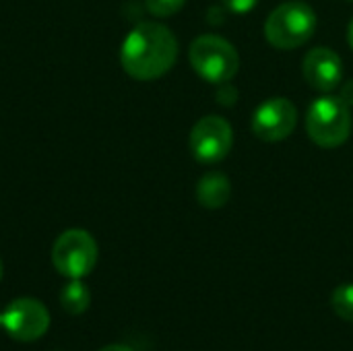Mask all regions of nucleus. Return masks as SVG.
<instances>
[{"label": "nucleus", "mask_w": 353, "mask_h": 351, "mask_svg": "<svg viewBox=\"0 0 353 351\" xmlns=\"http://www.w3.org/2000/svg\"><path fill=\"white\" fill-rule=\"evenodd\" d=\"M178 58V39L170 27L157 21H143L122 41L120 62L128 77L155 81L163 77Z\"/></svg>", "instance_id": "obj_1"}, {"label": "nucleus", "mask_w": 353, "mask_h": 351, "mask_svg": "<svg viewBox=\"0 0 353 351\" xmlns=\"http://www.w3.org/2000/svg\"><path fill=\"white\" fill-rule=\"evenodd\" d=\"M319 19L310 4L288 0L279 4L265 21V39L277 50H296L308 43L316 31Z\"/></svg>", "instance_id": "obj_2"}, {"label": "nucleus", "mask_w": 353, "mask_h": 351, "mask_svg": "<svg viewBox=\"0 0 353 351\" xmlns=\"http://www.w3.org/2000/svg\"><path fill=\"white\" fill-rule=\"evenodd\" d=\"M353 118L350 106L341 97L325 93L316 97L306 112V132L323 149L341 147L352 134Z\"/></svg>", "instance_id": "obj_3"}, {"label": "nucleus", "mask_w": 353, "mask_h": 351, "mask_svg": "<svg viewBox=\"0 0 353 351\" xmlns=\"http://www.w3.org/2000/svg\"><path fill=\"white\" fill-rule=\"evenodd\" d=\"M188 58L194 72L211 85L230 83L240 70V56L234 43L215 33L194 37L188 50Z\"/></svg>", "instance_id": "obj_4"}, {"label": "nucleus", "mask_w": 353, "mask_h": 351, "mask_svg": "<svg viewBox=\"0 0 353 351\" xmlns=\"http://www.w3.org/2000/svg\"><path fill=\"white\" fill-rule=\"evenodd\" d=\"M97 242L85 230H66L62 232L52 248V263L56 271L68 279L87 277L97 265Z\"/></svg>", "instance_id": "obj_5"}, {"label": "nucleus", "mask_w": 353, "mask_h": 351, "mask_svg": "<svg viewBox=\"0 0 353 351\" xmlns=\"http://www.w3.org/2000/svg\"><path fill=\"white\" fill-rule=\"evenodd\" d=\"M188 147L192 157L203 166H215L223 161L234 147L232 124L215 114L201 118L190 130Z\"/></svg>", "instance_id": "obj_6"}, {"label": "nucleus", "mask_w": 353, "mask_h": 351, "mask_svg": "<svg viewBox=\"0 0 353 351\" xmlns=\"http://www.w3.org/2000/svg\"><path fill=\"white\" fill-rule=\"evenodd\" d=\"M2 327L14 341L31 343L48 333L50 312L35 298H17L4 310Z\"/></svg>", "instance_id": "obj_7"}, {"label": "nucleus", "mask_w": 353, "mask_h": 351, "mask_svg": "<svg viewBox=\"0 0 353 351\" xmlns=\"http://www.w3.org/2000/svg\"><path fill=\"white\" fill-rule=\"evenodd\" d=\"M298 126V108L288 97H271L252 114V134L265 143H279L292 137Z\"/></svg>", "instance_id": "obj_8"}, {"label": "nucleus", "mask_w": 353, "mask_h": 351, "mask_svg": "<svg viewBox=\"0 0 353 351\" xmlns=\"http://www.w3.org/2000/svg\"><path fill=\"white\" fill-rule=\"evenodd\" d=\"M302 74L306 83L319 93H331L341 85L343 62L341 56L331 48H312L302 60Z\"/></svg>", "instance_id": "obj_9"}, {"label": "nucleus", "mask_w": 353, "mask_h": 351, "mask_svg": "<svg viewBox=\"0 0 353 351\" xmlns=\"http://www.w3.org/2000/svg\"><path fill=\"white\" fill-rule=\"evenodd\" d=\"M230 197H232V182L219 170L207 172L196 184V201L205 209H221L228 205Z\"/></svg>", "instance_id": "obj_10"}, {"label": "nucleus", "mask_w": 353, "mask_h": 351, "mask_svg": "<svg viewBox=\"0 0 353 351\" xmlns=\"http://www.w3.org/2000/svg\"><path fill=\"white\" fill-rule=\"evenodd\" d=\"M91 304V292L89 288L81 281V279H70L62 292H60V306L64 312L72 314V317H79L83 312H87Z\"/></svg>", "instance_id": "obj_11"}, {"label": "nucleus", "mask_w": 353, "mask_h": 351, "mask_svg": "<svg viewBox=\"0 0 353 351\" xmlns=\"http://www.w3.org/2000/svg\"><path fill=\"white\" fill-rule=\"evenodd\" d=\"M331 306L339 319L353 323V283H343L333 292Z\"/></svg>", "instance_id": "obj_12"}, {"label": "nucleus", "mask_w": 353, "mask_h": 351, "mask_svg": "<svg viewBox=\"0 0 353 351\" xmlns=\"http://www.w3.org/2000/svg\"><path fill=\"white\" fill-rule=\"evenodd\" d=\"M186 4V0H145V6L147 10L153 14V17H172L176 14L178 10H182Z\"/></svg>", "instance_id": "obj_13"}, {"label": "nucleus", "mask_w": 353, "mask_h": 351, "mask_svg": "<svg viewBox=\"0 0 353 351\" xmlns=\"http://www.w3.org/2000/svg\"><path fill=\"white\" fill-rule=\"evenodd\" d=\"M221 4L236 14H246L259 4V0H221Z\"/></svg>", "instance_id": "obj_14"}, {"label": "nucleus", "mask_w": 353, "mask_h": 351, "mask_svg": "<svg viewBox=\"0 0 353 351\" xmlns=\"http://www.w3.org/2000/svg\"><path fill=\"white\" fill-rule=\"evenodd\" d=\"M219 89H217V101L219 103H223V106H232L236 99H238V89L234 87V85H230V83H221V85H217Z\"/></svg>", "instance_id": "obj_15"}, {"label": "nucleus", "mask_w": 353, "mask_h": 351, "mask_svg": "<svg viewBox=\"0 0 353 351\" xmlns=\"http://www.w3.org/2000/svg\"><path fill=\"white\" fill-rule=\"evenodd\" d=\"M339 97L352 108L353 106V79L352 81H347V83H343L341 87H339Z\"/></svg>", "instance_id": "obj_16"}, {"label": "nucleus", "mask_w": 353, "mask_h": 351, "mask_svg": "<svg viewBox=\"0 0 353 351\" xmlns=\"http://www.w3.org/2000/svg\"><path fill=\"white\" fill-rule=\"evenodd\" d=\"M99 351H134L132 348H128V345H122V343H114V345H105V348H101Z\"/></svg>", "instance_id": "obj_17"}, {"label": "nucleus", "mask_w": 353, "mask_h": 351, "mask_svg": "<svg viewBox=\"0 0 353 351\" xmlns=\"http://www.w3.org/2000/svg\"><path fill=\"white\" fill-rule=\"evenodd\" d=\"M347 43H350V48L353 50V19L350 21V25H347Z\"/></svg>", "instance_id": "obj_18"}, {"label": "nucleus", "mask_w": 353, "mask_h": 351, "mask_svg": "<svg viewBox=\"0 0 353 351\" xmlns=\"http://www.w3.org/2000/svg\"><path fill=\"white\" fill-rule=\"evenodd\" d=\"M0 279H2V261H0Z\"/></svg>", "instance_id": "obj_19"}, {"label": "nucleus", "mask_w": 353, "mask_h": 351, "mask_svg": "<svg viewBox=\"0 0 353 351\" xmlns=\"http://www.w3.org/2000/svg\"><path fill=\"white\" fill-rule=\"evenodd\" d=\"M0 327H2V314H0Z\"/></svg>", "instance_id": "obj_20"}]
</instances>
